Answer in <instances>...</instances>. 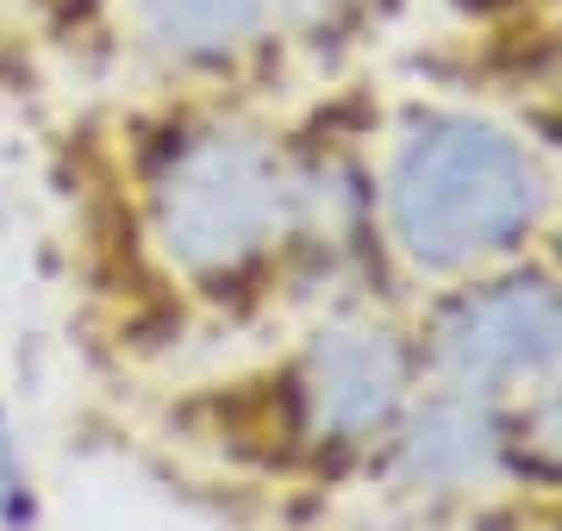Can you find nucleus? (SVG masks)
I'll list each match as a JSON object with an SVG mask.
<instances>
[{"mask_svg":"<svg viewBox=\"0 0 562 531\" xmlns=\"http://www.w3.org/2000/svg\"><path fill=\"white\" fill-rule=\"evenodd\" d=\"M144 225L176 275L232 282L294 231V163L250 113H169L144 144Z\"/></svg>","mask_w":562,"mask_h":531,"instance_id":"obj_1","label":"nucleus"},{"mask_svg":"<svg viewBox=\"0 0 562 531\" xmlns=\"http://www.w3.org/2000/svg\"><path fill=\"white\" fill-rule=\"evenodd\" d=\"M382 201L394 245L431 275L506 257L543 219L550 182L519 132L469 106H406L387 138Z\"/></svg>","mask_w":562,"mask_h":531,"instance_id":"obj_2","label":"nucleus"},{"mask_svg":"<svg viewBox=\"0 0 562 531\" xmlns=\"http://www.w3.org/2000/svg\"><path fill=\"white\" fill-rule=\"evenodd\" d=\"M431 357L469 394L538 382L562 363V287L550 275H501L469 287L443 307Z\"/></svg>","mask_w":562,"mask_h":531,"instance_id":"obj_3","label":"nucleus"},{"mask_svg":"<svg viewBox=\"0 0 562 531\" xmlns=\"http://www.w3.org/2000/svg\"><path fill=\"white\" fill-rule=\"evenodd\" d=\"M125 25L144 57L188 88L238 82L281 38L269 0H125Z\"/></svg>","mask_w":562,"mask_h":531,"instance_id":"obj_4","label":"nucleus"},{"mask_svg":"<svg viewBox=\"0 0 562 531\" xmlns=\"http://www.w3.org/2000/svg\"><path fill=\"white\" fill-rule=\"evenodd\" d=\"M406 400V344L387 326H331L301 357V407L325 438H369Z\"/></svg>","mask_w":562,"mask_h":531,"instance_id":"obj_5","label":"nucleus"},{"mask_svg":"<svg viewBox=\"0 0 562 531\" xmlns=\"http://www.w3.org/2000/svg\"><path fill=\"white\" fill-rule=\"evenodd\" d=\"M494 450H501L494 419H487L469 394H450V400H438V407L419 413V426H413V438H406V470L419 475V482L450 488V482L482 475L487 463H494Z\"/></svg>","mask_w":562,"mask_h":531,"instance_id":"obj_6","label":"nucleus"},{"mask_svg":"<svg viewBox=\"0 0 562 531\" xmlns=\"http://www.w3.org/2000/svg\"><path fill=\"white\" fill-rule=\"evenodd\" d=\"M269 13H276V32L294 44H350L369 25L375 13V0H269Z\"/></svg>","mask_w":562,"mask_h":531,"instance_id":"obj_7","label":"nucleus"},{"mask_svg":"<svg viewBox=\"0 0 562 531\" xmlns=\"http://www.w3.org/2000/svg\"><path fill=\"white\" fill-rule=\"evenodd\" d=\"M0 500H7V526L32 519V500H25V475H20V456H13V438L0 426Z\"/></svg>","mask_w":562,"mask_h":531,"instance_id":"obj_8","label":"nucleus"},{"mask_svg":"<svg viewBox=\"0 0 562 531\" xmlns=\"http://www.w3.org/2000/svg\"><path fill=\"white\" fill-rule=\"evenodd\" d=\"M531 444L562 463V388H550V400L538 407V419H531Z\"/></svg>","mask_w":562,"mask_h":531,"instance_id":"obj_9","label":"nucleus"}]
</instances>
